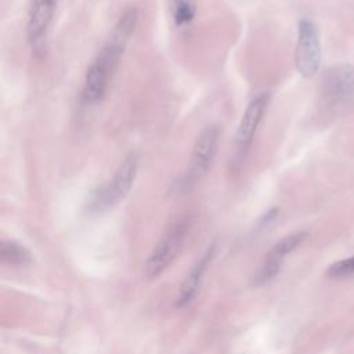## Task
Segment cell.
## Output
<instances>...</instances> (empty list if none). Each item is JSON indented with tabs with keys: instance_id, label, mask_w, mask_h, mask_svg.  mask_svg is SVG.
<instances>
[{
	"instance_id": "obj_1",
	"label": "cell",
	"mask_w": 354,
	"mask_h": 354,
	"mask_svg": "<svg viewBox=\"0 0 354 354\" xmlns=\"http://www.w3.org/2000/svg\"><path fill=\"white\" fill-rule=\"evenodd\" d=\"M137 19V10L130 7L116 21L108 40L86 71L82 87V100L84 104L94 105L104 98L130 37L134 33Z\"/></svg>"
},
{
	"instance_id": "obj_2",
	"label": "cell",
	"mask_w": 354,
	"mask_h": 354,
	"mask_svg": "<svg viewBox=\"0 0 354 354\" xmlns=\"http://www.w3.org/2000/svg\"><path fill=\"white\" fill-rule=\"evenodd\" d=\"M220 130L217 126H206L196 137L187 169L174 183L177 191H184L196 184L212 167L218 148Z\"/></svg>"
},
{
	"instance_id": "obj_3",
	"label": "cell",
	"mask_w": 354,
	"mask_h": 354,
	"mask_svg": "<svg viewBox=\"0 0 354 354\" xmlns=\"http://www.w3.org/2000/svg\"><path fill=\"white\" fill-rule=\"evenodd\" d=\"M137 171L138 156L137 153L131 152L120 162L112 178L93 192L88 201V209L101 212L122 201L130 192L137 177Z\"/></svg>"
},
{
	"instance_id": "obj_4",
	"label": "cell",
	"mask_w": 354,
	"mask_h": 354,
	"mask_svg": "<svg viewBox=\"0 0 354 354\" xmlns=\"http://www.w3.org/2000/svg\"><path fill=\"white\" fill-rule=\"evenodd\" d=\"M187 231V218H181L169 227L145 263V275L148 278H156L171 264L183 246Z\"/></svg>"
},
{
	"instance_id": "obj_5",
	"label": "cell",
	"mask_w": 354,
	"mask_h": 354,
	"mask_svg": "<svg viewBox=\"0 0 354 354\" xmlns=\"http://www.w3.org/2000/svg\"><path fill=\"white\" fill-rule=\"evenodd\" d=\"M295 62L300 75L313 77L321 64V43L315 24L308 18H301L297 25V43Z\"/></svg>"
},
{
	"instance_id": "obj_6",
	"label": "cell",
	"mask_w": 354,
	"mask_h": 354,
	"mask_svg": "<svg viewBox=\"0 0 354 354\" xmlns=\"http://www.w3.org/2000/svg\"><path fill=\"white\" fill-rule=\"evenodd\" d=\"M58 0H30L26 18V39L32 51L44 53V44Z\"/></svg>"
},
{
	"instance_id": "obj_7",
	"label": "cell",
	"mask_w": 354,
	"mask_h": 354,
	"mask_svg": "<svg viewBox=\"0 0 354 354\" xmlns=\"http://www.w3.org/2000/svg\"><path fill=\"white\" fill-rule=\"evenodd\" d=\"M270 101L268 93L257 94L246 106L235 134V155L242 160L248 153Z\"/></svg>"
},
{
	"instance_id": "obj_8",
	"label": "cell",
	"mask_w": 354,
	"mask_h": 354,
	"mask_svg": "<svg viewBox=\"0 0 354 354\" xmlns=\"http://www.w3.org/2000/svg\"><path fill=\"white\" fill-rule=\"evenodd\" d=\"M306 238H307V232L297 231V232H293V234L286 235L282 239H279L267 253L264 263H263L261 268L259 270V274L254 278V283L264 285V283L270 282L271 279H274L278 275V272L281 271L285 257L289 253L295 252L306 241Z\"/></svg>"
},
{
	"instance_id": "obj_9",
	"label": "cell",
	"mask_w": 354,
	"mask_h": 354,
	"mask_svg": "<svg viewBox=\"0 0 354 354\" xmlns=\"http://www.w3.org/2000/svg\"><path fill=\"white\" fill-rule=\"evenodd\" d=\"M322 95L328 102L342 104L354 98V66L339 65L322 79Z\"/></svg>"
},
{
	"instance_id": "obj_10",
	"label": "cell",
	"mask_w": 354,
	"mask_h": 354,
	"mask_svg": "<svg viewBox=\"0 0 354 354\" xmlns=\"http://www.w3.org/2000/svg\"><path fill=\"white\" fill-rule=\"evenodd\" d=\"M213 257H214V245L207 248V250L194 264V267L189 270V272L184 278V281L181 283V288H180V293H178L177 300H176V307L183 308V307L191 304V301L195 299V296L198 293V289L201 286L203 274H205L207 266L212 263Z\"/></svg>"
},
{
	"instance_id": "obj_11",
	"label": "cell",
	"mask_w": 354,
	"mask_h": 354,
	"mask_svg": "<svg viewBox=\"0 0 354 354\" xmlns=\"http://www.w3.org/2000/svg\"><path fill=\"white\" fill-rule=\"evenodd\" d=\"M0 259L11 266H25L32 261L30 252L15 241H3L0 243Z\"/></svg>"
},
{
	"instance_id": "obj_12",
	"label": "cell",
	"mask_w": 354,
	"mask_h": 354,
	"mask_svg": "<svg viewBox=\"0 0 354 354\" xmlns=\"http://www.w3.org/2000/svg\"><path fill=\"white\" fill-rule=\"evenodd\" d=\"M196 14V7L192 0H176L171 8L173 21L177 26L189 24Z\"/></svg>"
},
{
	"instance_id": "obj_13",
	"label": "cell",
	"mask_w": 354,
	"mask_h": 354,
	"mask_svg": "<svg viewBox=\"0 0 354 354\" xmlns=\"http://www.w3.org/2000/svg\"><path fill=\"white\" fill-rule=\"evenodd\" d=\"M326 275L332 279L354 278V256L330 264V267L326 271Z\"/></svg>"
}]
</instances>
